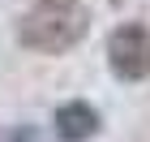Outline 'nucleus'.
<instances>
[{
	"instance_id": "1",
	"label": "nucleus",
	"mask_w": 150,
	"mask_h": 142,
	"mask_svg": "<svg viewBox=\"0 0 150 142\" xmlns=\"http://www.w3.org/2000/svg\"><path fill=\"white\" fill-rule=\"evenodd\" d=\"M90 30V9L77 4V0H43L39 9H30L17 22V39L30 52H43V56H60V52H73V47L86 39Z\"/></svg>"
},
{
	"instance_id": "2",
	"label": "nucleus",
	"mask_w": 150,
	"mask_h": 142,
	"mask_svg": "<svg viewBox=\"0 0 150 142\" xmlns=\"http://www.w3.org/2000/svg\"><path fill=\"white\" fill-rule=\"evenodd\" d=\"M107 65L120 82H146L150 78V30L142 22L116 26L107 39Z\"/></svg>"
},
{
	"instance_id": "3",
	"label": "nucleus",
	"mask_w": 150,
	"mask_h": 142,
	"mask_svg": "<svg viewBox=\"0 0 150 142\" xmlns=\"http://www.w3.org/2000/svg\"><path fill=\"white\" fill-rule=\"evenodd\" d=\"M99 133V112L81 99H69V103L56 108V138L60 142H86Z\"/></svg>"
},
{
	"instance_id": "4",
	"label": "nucleus",
	"mask_w": 150,
	"mask_h": 142,
	"mask_svg": "<svg viewBox=\"0 0 150 142\" xmlns=\"http://www.w3.org/2000/svg\"><path fill=\"white\" fill-rule=\"evenodd\" d=\"M17 142H39V138H35V133H26V129H22V133H17Z\"/></svg>"
}]
</instances>
